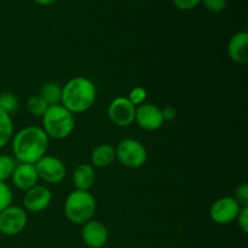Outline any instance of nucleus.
Masks as SVG:
<instances>
[{"mask_svg":"<svg viewBox=\"0 0 248 248\" xmlns=\"http://www.w3.org/2000/svg\"><path fill=\"white\" fill-rule=\"evenodd\" d=\"M50 138L38 126H27L14 135L11 140L12 154L19 164L35 165L46 155Z\"/></svg>","mask_w":248,"mask_h":248,"instance_id":"obj_1","label":"nucleus"},{"mask_svg":"<svg viewBox=\"0 0 248 248\" xmlns=\"http://www.w3.org/2000/svg\"><path fill=\"white\" fill-rule=\"evenodd\" d=\"M96 97V86L89 78L75 77L62 86L61 104L72 114H81L93 106Z\"/></svg>","mask_w":248,"mask_h":248,"instance_id":"obj_2","label":"nucleus"},{"mask_svg":"<svg viewBox=\"0 0 248 248\" xmlns=\"http://www.w3.org/2000/svg\"><path fill=\"white\" fill-rule=\"evenodd\" d=\"M43 130L48 138L64 140L69 137L75 128L74 114L65 109L62 104L51 106L41 118Z\"/></svg>","mask_w":248,"mask_h":248,"instance_id":"obj_3","label":"nucleus"},{"mask_svg":"<svg viewBox=\"0 0 248 248\" xmlns=\"http://www.w3.org/2000/svg\"><path fill=\"white\" fill-rule=\"evenodd\" d=\"M96 208V199L90 191L74 190L65 199L64 215L73 224L84 225L93 219Z\"/></svg>","mask_w":248,"mask_h":248,"instance_id":"obj_4","label":"nucleus"},{"mask_svg":"<svg viewBox=\"0 0 248 248\" xmlns=\"http://www.w3.org/2000/svg\"><path fill=\"white\" fill-rule=\"evenodd\" d=\"M115 157L127 169H140L147 162L148 152L140 140L126 138L115 147Z\"/></svg>","mask_w":248,"mask_h":248,"instance_id":"obj_5","label":"nucleus"},{"mask_svg":"<svg viewBox=\"0 0 248 248\" xmlns=\"http://www.w3.org/2000/svg\"><path fill=\"white\" fill-rule=\"evenodd\" d=\"M28 215L19 206H9L0 212V234L5 236H16L27 227Z\"/></svg>","mask_w":248,"mask_h":248,"instance_id":"obj_6","label":"nucleus"},{"mask_svg":"<svg viewBox=\"0 0 248 248\" xmlns=\"http://www.w3.org/2000/svg\"><path fill=\"white\" fill-rule=\"evenodd\" d=\"M34 166L39 179L47 184H60L67 176L65 165L52 155H45Z\"/></svg>","mask_w":248,"mask_h":248,"instance_id":"obj_7","label":"nucleus"},{"mask_svg":"<svg viewBox=\"0 0 248 248\" xmlns=\"http://www.w3.org/2000/svg\"><path fill=\"white\" fill-rule=\"evenodd\" d=\"M108 118L119 127H128L135 123L136 107L128 101L127 97H116L108 107Z\"/></svg>","mask_w":248,"mask_h":248,"instance_id":"obj_8","label":"nucleus"},{"mask_svg":"<svg viewBox=\"0 0 248 248\" xmlns=\"http://www.w3.org/2000/svg\"><path fill=\"white\" fill-rule=\"evenodd\" d=\"M241 206L232 196H223L216 200L210 208L211 219L219 225L229 224L236 219Z\"/></svg>","mask_w":248,"mask_h":248,"instance_id":"obj_9","label":"nucleus"},{"mask_svg":"<svg viewBox=\"0 0 248 248\" xmlns=\"http://www.w3.org/2000/svg\"><path fill=\"white\" fill-rule=\"evenodd\" d=\"M135 123H137V125L144 131L153 132L159 130L165 123L162 119L161 108L152 103H143L136 107Z\"/></svg>","mask_w":248,"mask_h":248,"instance_id":"obj_10","label":"nucleus"},{"mask_svg":"<svg viewBox=\"0 0 248 248\" xmlns=\"http://www.w3.org/2000/svg\"><path fill=\"white\" fill-rule=\"evenodd\" d=\"M51 201H52V193L47 186L43 184H36L29 190L24 191L23 206L24 210L29 212H43L51 205Z\"/></svg>","mask_w":248,"mask_h":248,"instance_id":"obj_11","label":"nucleus"},{"mask_svg":"<svg viewBox=\"0 0 248 248\" xmlns=\"http://www.w3.org/2000/svg\"><path fill=\"white\" fill-rule=\"evenodd\" d=\"M81 237L89 248H103L108 242L109 232L103 223L91 219L82 225Z\"/></svg>","mask_w":248,"mask_h":248,"instance_id":"obj_12","label":"nucleus"},{"mask_svg":"<svg viewBox=\"0 0 248 248\" xmlns=\"http://www.w3.org/2000/svg\"><path fill=\"white\" fill-rule=\"evenodd\" d=\"M10 179H11L14 186L22 191L29 190L31 188L35 186L39 182L35 166L31 164H19V162L16 165V169Z\"/></svg>","mask_w":248,"mask_h":248,"instance_id":"obj_13","label":"nucleus"},{"mask_svg":"<svg viewBox=\"0 0 248 248\" xmlns=\"http://www.w3.org/2000/svg\"><path fill=\"white\" fill-rule=\"evenodd\" d=\"M228 56L236 64H246L248 62L247 31H239L230 38L228 43Z\"/></svg>","mask_w":248,"mask_h":248,"instance_id":"obj_14","label":"nucleus"},{"mask_svg":"<svg viewBox=\"0 0 248 248\" xmlns=\"http://www.w3.org/2000/svg\"><path fill=\"white\" fill-rule=\"evenodd\" d=\"M73 184L75 190L90 191L96 182V171L91 164H80L73 172Z\"/></svg>","mask_w":248,"mask_h":248,"instance_id":"obj_15","label":"nucleus"},{"mask_svg":"<svg viewBox=\"0 0 248 248\" xmlns=\"http://www.w3.org/2000/svg\"><path fill=\"white\" fill-rule=\"evenodd\" d=\"M116 160L115 147L109 143H102L97 145L91 153V165L98 169L109 167Z\"/></svg>","mask_w":248,"mask_h":248,"instance_id":"obj_16","label":"nucleus"},{"mask_svg":"<svg viewBox=\"0 0 248 248\" xmlns=\"http://www.w3.org/2000/svg\"><path fill=\"white\" fill-rule=\"evenodd\" d=\"M14 135L15 126L11 115L0 109V149L5 148L11 142Z\"/></svg>","mask_w":248,"mask_h":248,"instance_id":"obj_17","label":"nucleus"},{"mask_svg":"<svg viewBox=\"0 0 248 248\" xmlns=\"http://www.w3.org/2000/svg\"><path fill=\"white\" fill-rule=\"evenodd\" d=\"M39 96L46 102L48 107L61 104L62 98V86L57 82H47L44 84L39 90Z\"/></svg>","mask_w":248,"mask_h":248,"instance_id":"obj_18","label":"nucleus"},{"mask_svg":"<svg viewBox=\"0 0 248 248\" xmlns=\"http://www.w3.org/2000/svg\"><path fill=\"white\" fill-rule=\"evenodd\" d=\"M16 165L17 162L14 156L0 154V182H6L7 179L11 178Z\"/></svg>","mask_w":248,"mask_h":248,"instance_id":"obj_19","label":"nucleus"},{"mask_svg":"<svg viewBox=\"0 0 248 248\" xmlns=\"http://www.w3.org/2000/svg\"><path fill=\"white\" fill-rule=\"evenodd\" d=\"M27 109H28L31 115L35 116V118H43L44 114L48 109V106L38 94V96L29 97L28 101H27Z\"/></svg>","mask_w":248,"mask_h":248,"instance_id":"obj_20","label":"nucleus"},{"mask_svg":"<svg viewBox=\"0 0 248 248\" xmlns=\"http://www.w3.org/2000/svg\"><path fill=\"white\" fill-rule=\"evenodd\" d=\"M18 104L19 102L16 94L11 93V92H2V93H0V109L9 113L10 115L17 110Z\"/></svg>","mask_w":248,"mask_h":248,"instance_id":"obj_21","label":"nucleus"},{"mask_svg":"<svg viewBox=\"0 0 248 248\" xmlns=\"http://www.w3.org/2000/svg\"><path fill=\"white\" fill-rule=\"evenodd\" d=\"M12 199L14 194L9 184L6 182H0V212L12 205Z\"/></svg>","mask_w":248,"mask_h":248,"instance_id":"obj_22","label":"nucleus"},{"mask_svg":"<svg viewBox=\"0 0 248 248\" xmlns=\"http://www.w3.org/2000/svg\"><path fill=\"white\" fill-rule=\"evenodd\" d=\"M147 91H145L144 87L142 86H136L128 92V101L133 104L135 107L140 106V104L145 103V99H147Z\"/></svg>","mask_w":248,"mask_h":248,"instance_id":"obj_23","label":"nucleus"},{"mask_svg":"<svg viewBox=\"0 0 248 248\" xmlns=\"http://www.w3.org/2000/svg\"><path fill=\"white\" fill-rule=\"evenodd\" d=\"M234 199L241 207H248V186L246 183H241L235 189Z\"/></svg>","mask_w":248,"mask_h":248,"instance_id":"obj_24","label":"nucleus"},{"mask_svg":"<svg viewBox=\"0 0 248 248\" xmlns=\"http://www.w3.org/2000/svg\"><path fill=\"white\" fill-rule=\"evenodd\" d=\"M201 2L211 12H220L227 6V0H202Z\"/></svg>","mask_w":248,"mask_h":248,"instance_id":"obj_25","label":"nucleus"},{"mask_svg":"<svg viewBox=\"0 0 248 248\" xmlns=\"http://www.w3.org/2000/svg\"><path fill=\"white\" fill-rule=\"evenodd\" d=\"M202 0H173V4L177 9L182 11H189L198 6Z\"/></svg>","mask_w":248,"mask_h":248,"instance_id":"obj_26","label":"nucleus"},{"mask_svg":"<svg viewBox=\"0 0 248 248\" xmlns=\"http://www.w3.org/2000/svg\"><path fill=\"white\" fill-rule=\"evenodd\" d=\"M237 223H239V228L247 234L248 232V207H241L239 215L236 217Z\"/></svg>","mask_w":248,"mask_h":248,"instance_id":"obj_27","label":"nucleus"},{"mask_svg":"<svg viewBox=\"0 0 248 248\" xmlns=\"http://www.w3.org/2000/svg\"><path fill=\"white\" fill-rule=\"evenodd\" d=\"M161 114L164 121H173L177 118V110L173 107H166V108L161 109Z\"/></svg>","mask_w":248,"mask_h":248,"instance_id":"obj_28","label":"nucleus"},{"mask_svg":"<svg viewBox=\"0 0 248 248\" xmlns=\"http://www.w3.org/2000/svg\"><path fill=\"white\" fill-rule=\"evenodd\" d=\"M34 1H35L36 4L41 5V6H48V5L55 4L57 0H34Z\"/></svg>","mask_w":248,"mask_h":248,"instance_id":"obj_29","label":"nucleus"}]
</instances>
